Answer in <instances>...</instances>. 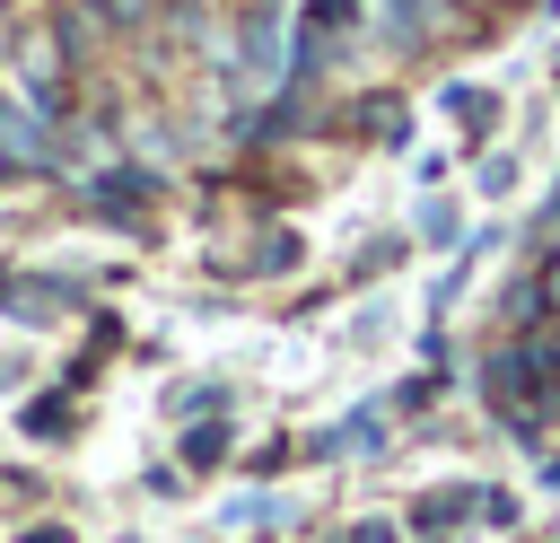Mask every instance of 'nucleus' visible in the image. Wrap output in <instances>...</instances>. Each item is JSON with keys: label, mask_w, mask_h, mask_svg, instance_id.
<instances>
[{"label": "nucleus", "mask_w": 560, "mask_h": 543, "mask_svg": "<svg viewBox=\"0 0 560 543\" xmlns=\"http://www.w3.org/2000/svg\"><path fill=\"white\" fill-rule=\"evenodd\" d=\"M481 403L508 420V438H542L551 429V412H560V324L542 315V324H525V333H508L499 350H481Z\"/></svg>", "instance_id": "nucleus-1"}, {"label": "nucleus", "mask_w": 560, "mask_h": 543, "mask_svg": "<svg viewBox=\"0 0 560 543\" xmlns=\"http://www.w3.org/2000/svg\"><path fill=\"white\" fill-rule=\"evenodd\" d=\"M44 166H52V114L0 96V175H44Z\"/></svg>", "instance_id": "nucleus-2"}, {"label": "nucleus", "mask_w": 560, "mask_h": 543, "mask_svg": "<svg viewBox=\"0 0 560 543\" xmlns=\"http://www.w3.org/2000/svg\"><path fill=\"white\" fill-rule=\"evenodd\" d=\"M455 517H481V482H446V490H420L411 499V525H455Z\"/></svg>", "instance_id": "nucleus-3"}, {"label": "nucleus", "mask_w": 560, "mask_h": 543, "mask_svg": "<svg viewBox=\"0 0 560 543\" xmlns=\"http://www.w3.org/2000/svg\"><path fill=\"white\" fill-rule=\"evenodd\" d=\"M140 201H149V175H140V166H105V175L88 184V210H114V219H131Z\"/></svg>", "instance_id": "nucleus-4"}, {"label": "nucleus", "mask_w": 560, "mask_h": 543, "mask_svg": "<svg viewBox=\"0 0 560 543\" xmlns=\"http://www.w3.org/2000/svg\"><path fill=\"white\" fill-rule=\"evenodd\" d=\"M376 447H385V412H359L332 438H315V455H376Z\"/></svg>", "instance_id": "nucleus-5"}, {"label": "nucleus", "mask_w": 560, "mask_h": 543, "mask_svg": "<svg viewBox=\"0 0 560 543\" xmlns=\"http://www.w3.org/2000/svg\"><path fill=\"white\" fill-rule=\"evenodd\" d=\"M0 307H18V324H52V280H0Z\"/></svg>", "instance_id": "nucleus-6"}, {"label": "nucleus", "mask_w": 560, "mask_h": 543, "mask_svg": "<svg viewBox=\"0 0 560 543\" xmlns=\"http://www.w3.org/2000/svg\"><path fill=\"white\" fill-rule=\"evenodd\" d=\"M184 464H192V473L228 464V429H219V420H210V429H184Z\"/></svg>", "instance_id": "nucleus-7"}, {"label": "nucleus", "mask_w": 560, "mask_h": 543, "mask_svg": "<svg viewBox=\"0 0 560 543\" xmlns=\"http://www.w3.org/2000/svg\"><path fill=\"white\" fill-rule=\"evenodd\" d=\"M499 307H508V333H525V324H542V289H534V280H516V289H508Z\"/></svg>", "instance_id": "nucleus-8"}, {"label": "nucleus", "mask_w": 560, "mask_h": 543, "mask_svg": "<svg viewBox=\"0 0 560 543\" xmlns=\"http://www.w3.org/2000/svg\"><path fill=\"white\" fill-rule=\"evenodd\" d=\"M61 420H70V403H61V394L26 403V438H61Z\"/></svg>", "instance_id": "nucleus-9"}, {"label": "nucleus", "mask_w": 560, "mask_h": 543, "mask_svg": "<svg viewBox=\"0 0 560 543\" xmlns=\"http://www.w3.org/2000/svg\"><path fill=\"white\" fill-rule=\"evenodd\" d=\"M289 263H298V236H289V228H280V236H262V254H254V272H289Z\"/></svg>", "instance_id": "nucleus-10"}, {"label": "nucleus", "mask_w": 560, "mask_h": 543, "mask_svg": "<svg viewBox=\"0 0 560 543\" xmlns=\"http://www.w3.org/2000/svg\"><path fill=\"white\" fill-rule=\"evenodd\" d=\"M534 289H542V315H551V324H560V245H551V254H542V272H534Z\"/></svg>", "instance_id": "nucleus-11"}, {"label": "nucleus", "mask_w": 560, "mask_h": 543, "mask_svg": "<svg viewBox=\"0 0 560 543\" xmlns=\"http://www.w3.org/2000/svg\"><path fill=\"white\" fill-rule=\"evenodd\" d=\"M420 236H429V245H446V236H455V210H446V201H429V210H420Z\"/></svg>", "instance_id": "nucleus-12"}, {"label": "nucleus", "mask_w": 560, "mask_h": 543, "mask_svg": "<svg viewBox=\"0 0 560 543\" xmlns=\"http://www.w3.org/2000/svg\"><path fill=\"white\" fill-rule=\"evenodd\" d=\"M350 543H394V525H376V517H368V525H359Z\"/></svg>", "instance_id": "nucleus-13"}, {"label": "nucleus", "mask_w": 560, "mask_h": 543, "mask_svg": "<svg viewBox=\"0 0 560 543\" xmlns=\"http://www.w3.org/2000/svg\"><path fill=\"white\" fill-rule=\"evenodd\" d=\"M26 543H70V534L61 525H26Z\"/></svg>", "instance_id": "nucleus-14"}, {"label": "nucleus", "mask_w": 560, "mask_h": 543, "mask_svg": "<svg viewBox=\"0 0 560 543\" xmlns=\"http://www.w3.org/2000/svg\"><path fill=\"white\" fill-rule=\"evenodd\" d=\"M542 482H551V490H560V455H542Z\"/></svg>", "instance_id": "nucleus-15"}, {"label": "nucleus", "mask_w": 560, "mask_h": 543, "mask_svg": "<svg viewBox=\"0 0 560 543\" xmlns=\"http://www.w3.org/2000/svg\"><path fill=\"white\" fill-rule=\"evenodd\" d=\"M0 53H9V9H0Z\"/></svg>", "instance_id": "nucleus-16"}, {"label": "nucleus", "mask_w": 560, "mask_h": 543, "mask_svg": "<svg viewBox=\"0 0 560 543\" xmlns=\"http://www.w3.org/2000/svg\"><path fill=\"white\" fill-rule=\"evenodd\" d=\"M429 543H464V534H429Z\"/></svg>", "instance_id": "nucleus-17"}, {"label": "nucleus", "mask_w": 560, "mask_h": 543, "mask_svg": "<svg viewBox=\"0 0 560 543\" xmlns=\"http://www.w3.org/2000/svg\"><path fill=\"white\" fill-rule=\"evenodd\" d=\"M551 543H560V534H551Z\"/></svg>", "instance_id": "nucleus-18"}]
</instances>
